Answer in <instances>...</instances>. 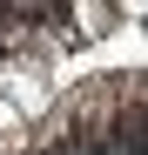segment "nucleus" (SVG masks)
I'll return each instance as SVG.
<instances>
[{"label":"nucleus","instance_id":"2","mask_svg":"<svg viewBox=\"0 0 148 155\" xmlns=\"http://www.w3.org/2000/svg\"><path fill=\"white\" fill-rule=\"evenodd\" d=\"M108 27H114V14H108V7H74V34H88V41H101Z\"/></svg>","mask_w":148,"mask_h":155},{"label":"nucleus","instance_id":"1","mask_svg":"<svg viewBox=\"0 0 148 155\" xmlns=\"http://www.w3.org/2000/svg\"><path fill=\"white\" fill-rule=\"evenodd\" d=\"M0 101H14V108L34 121V115H47V81H40L34 68H14V61H0Z\"/></svg>","mask_w":148,"mask_h":155}]
</instances>
